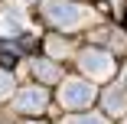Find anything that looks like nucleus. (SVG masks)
<instances>
[{"label":"nucleus","mask_w":127,"mask_h":124,"mask_svg":"<svg viewBox=\"0 0 127 124\" xmlns=\"http://www.w3.org/2000/svg\"><path fill=\"white\" fill-rule=\"evenodd\" d=\"M46 20L52 23V26H62V30H75L82 23V7H75V3H68V0H46Z\"/></svg>","instance_id":"f257e3e1"},{"label":"nucleus","mask_w":127,"mask_h":124,"mask_svg":"<svg viewBox=\"0 0 127 124\" xmlns=\"http://www.w3.org/2000/svg\"><path fill=\"white\" fill-rule=\"evenodd\" d=\"M59 98H62V105H65V108H85L91 98H95V88H91L88 82L68 79V82L62 85V91H59Z\"/></svg>","instance_id":"f03ea898"},{"label":"nucleus","mask_w":127,"mask_h":124,"mask_svg":"<svg viewBox=\"0 0 127 124\" xmlns=\"http://www.w3.org/2000/svg\"><path fill=\"white\" fill-rule=\"evenodd\" d=\"M78 65L88 72V75H95V79L111 75V69H114L111 56H108V52H101V49H85V52L78 56Z\"/></svg>","instance_id":"7ed1b4c3"},{"label":"nucleus","mask_w":127,"mask_h":124,"mask_svg":"<svg viewBox=\"0 0 127 124\" xmlns=\"http://www.w3.org/2000/svg\"><path fill=\"white\" fill-rule=\"evenodd\" d=\"M46 105H49V98L42 88H23L16 95V111H23V114H39Z\"/></svg>","instance_id":"20e7f679"},{"label":"nucleus","mask_w":127,"mask_h":124,"mask_svg":"<svg viewBox=\"0 0 127 124\" xmlns=\"http://www.w3.org/2000/svg\"><path fill=\"white\" fill-rule=\"evenodd\" d=\"M33 72H36V79H42V82H59V79H62L59 65L49 62V59H36V62H33Z\"/></svg>","instance_id":"39448f33"},{"label":"nucleus","mask_w":127,"mask_h":124,"mask_svg":"<svg viewBox=\"0 0 127 124\" xmlns=\"http://www.w3.org/2000/svg\"><path fill=\"white\" fill-rule=\"evenodd\" d=\"M124 108H127L124 91H121V88H108V91H104V111H108V114H121Z\"/></svg>","instance_id":"423d86ee"},{"label":"nucleus","mask_w":127,"mask_h":124,"mask_svg":"<svg viewBox=\"0 0 127 124\" xmlns=\"http://www.w3.org/2000/svg\"><path fill=\"white\" fill-rule=\"evenodd\" d=\"M10 91H13V79H10L7 69H0V98H7Z\"/></svg>","instance_id":"0eeeda50"},{"label":"nucleus","mask_w":127,"mask_h":124,"mask_svg":"<svg viewBox=\"0 0 127 124\" xmlns=\"http://www.w3.org/2000/svg\"><path fill=\"white\" fill-rule=\"evenodd\" d=\"M68 124H104V118H95V114H85V118H68Z\"/></svg>","instance_id":"6e6552de"},{"label":"nucleus","mask_w":127,"mask_h":124,"mask_svg":"<svg viewBox=\"0 0 127 124\" xmlns=\"http://www.w3.org/2000/svg\"><path fill=\"white\" fill-rule=\"evenodd\" d=\"M49 49H56V56H62V42L59 39H49Z\"/></svg>","instance_id":"1a4fd4ad"},{"label":"nucleus","mask_w":127,"mask_h":124,"mask_svg":"<svg viewBox=\"0 0 127 124\" xmlns=\"http://www.w3.org/2000/svg\"><path fill=\"white\" fill-rule=\"evenodd\" d=\"M124 85H127V72H124Z\"/></svg>","instance_id":"9d476101"},{"label":"nucleus","mask_w":127,"mask_h":124,"mask_svg":"<svg viewBox=\"0 0 127 124\" xmlns=\"http://www.w3.org/2000/svg\"><path fill=\"white\" fill-rule=\"evenodd\" d=\"M26 3H30V0H26Z\"/></svg>","instance_id":"9b49d317"}]
</instances>
